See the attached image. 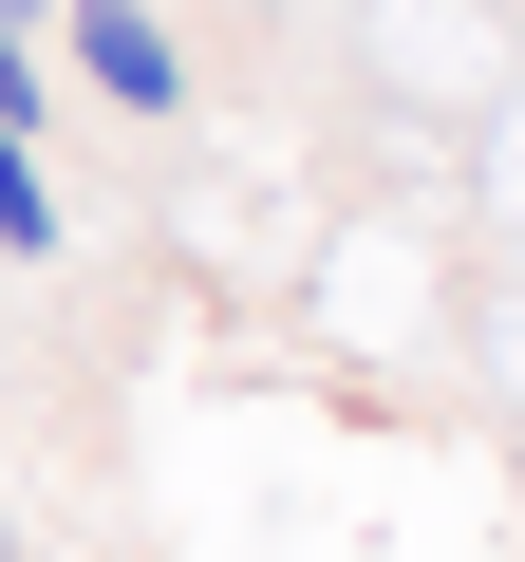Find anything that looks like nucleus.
Returning <instances> with one entry per match:
<instances>
[{
  "instance_id": "obj_1",
  "label": "nucleus",
  "mask_w": 525,
  "mask_h": 562,
  "mask_svg": "<svg viewBox=\"0 0 525 562\" xmlns=\"http://www.w3.org/2000/svg\"><path fill=\"white\" fill-rule=\"evenodd\" d=\"M38 38H57V57H76L132 132H169V113H188V38H169V0H57Z\"/></svg>"
},
{
  "instance_id": "obj_2",
  "label": "nucleus",
  "mask_w": 525,
  "mask_h": 562,
  "mask_svg": "<svg viewBox=\"0 0 525 562\" xmlns=\"http://www.w3.org/2000/svg\"><path fill=\"white\" fill-rule=\"evenodd\" d=\"M413 301H432V262H413V244H338V262H320V319H338L357 357H394Z\"/></svg>"
},
{
  "instance_id": "obj_3",
  "label": "nucleus",
  "mask_w": 525,
  "mask_h": 562,
  "mask_svg": "<svg viewBox=\"0 0 525 562\" xmlns=\"http://www.w3.org/2000/svg\"><path fill=\"white\" fill-rule=\"evenodd\" d=\"M0 262H57V169H38V132H0Z\"/></svg>"
},
{
  "instance_id": "obj_4",
  "label": "nucleus",
  "mask_w": 525,
  "mask_h": 562,
  "mask_svg": "<svg viewBox=\"0 0 525 562\" xmlns=\"http://www.w3.org/2000/svg\"><path fill=\"white\" fill-rule=\"evenodd\" d=\"M38 113H57V38H38V20H0V132H38Z\"/></svg>"
},
{
  "instance_id": "obj_5",
  "label": "nucleus",
  "mask_w": 525,
  "mask_h": 562,
  "mask_svg": "<svg viewBox=\"0 0 525 562\" xmlns=\"http://www.w3.org/2000/svg\"><path fill=\"white\" fill-rule=\"evenodd\" d=\"M244 20H301V0H244Z\"/></svg>"
},
{
  "instance_id": "obj_6",
  "label": "nucleus",
  "mask_w": 525,
  "mask_h": 562,
  "mask_svg": "<svg viewBox=\"0 0 525 562\" xmlns=\"http://www.w3.org/2000/svg\"><path fill=\"white\" fill-rule=\"evenodd\" d=\"M0 562H20V525H0Z\"/></svg>"
}]
</instances>
